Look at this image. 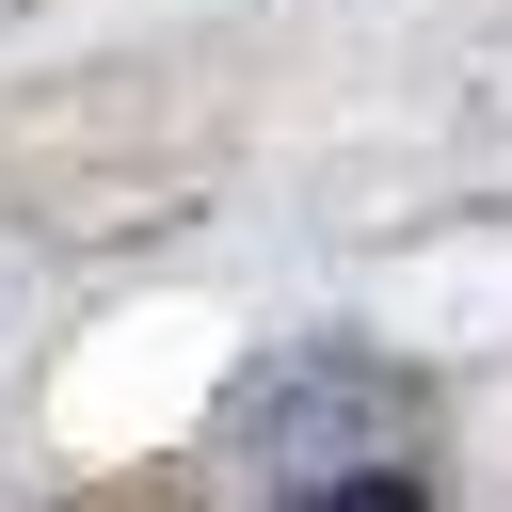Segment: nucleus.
<instances>
[{
  "instance_id": "f257e3e1",
  "label": "nucleus",
  "mask_w": 512,
  "mask_h": 512,
  "mask_svg": "<svg viewBox=\"0 0 512 512\" xmlns=\"http://www.w3.org/2000/svg\"><path fill=\"white\" fill-rule=\"evenodd\" d=\"M272 512H432V496H416V480H384V464H368V480H320V496H272Z\"/></svg>"
}]
</instances>
